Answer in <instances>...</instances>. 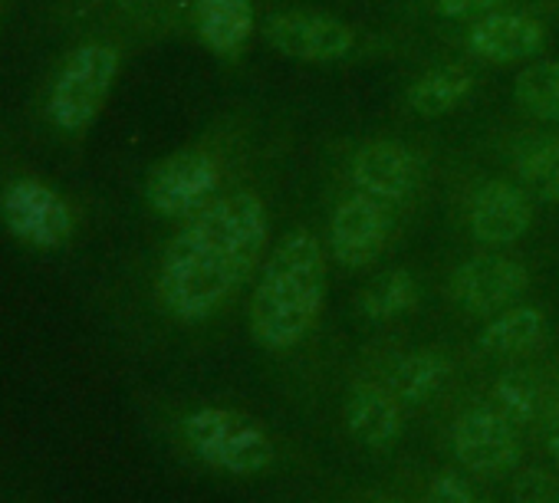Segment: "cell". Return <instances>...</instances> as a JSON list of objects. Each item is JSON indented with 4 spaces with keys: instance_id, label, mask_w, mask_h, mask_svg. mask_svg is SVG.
<instances>
[{
    "instance_id": "cell-1",
    "label": "cell",
    "mask_w": 559,
    "mask_h": 503,
    "mask_svg": "<svg viewBox=\"0 0 559 503\" xmlns=\"http://www.w3.org/2000/svg\"><path fill=\"white\" fill-rule=\"evenodd\" d=\"M270 237L266 207L253 191L217 194L168 243L158 300L185 323L207 320L257 267Z\"/></svg>"
},
{
    "instance_id": "cell-2",
    "label": "cell",
    "mask_w": 559,
    "mask_h": 503,
    "mask_svg": "<svg viewBox=\"0 0 559 503\" xmlns=\"http://www.w3.org/2000/svg\"><path fill=\"white\" fill-rule=\"evenodd\" d=\"M326 303V250L317 233L294 230L273 247L250 300V336L266 352L300 346Z\"/></svg>"
},
{
    "instance_id": "cell-3",
    "label": "cell",
    "mask_w": 559,
    "mask_h": 503,
    "mask_svg": "<svg viewBox=\"0 0 559 503\" xmlns=\"http://www.w3.org/2000/svg\"><path fill=\"white\" fill-rule=\"evenodd\" d=\"M181 434L201 464L230 477H253L273 464V441L266 428L234 408H194L185 415Z\"/></svg>"
},
{
    "instance_id": "cell-4",
    "label": "cell",
    "mask_w": 559,
    "mask_h": 503,
    "mask_svg": "<svg viewBox=\"0 0 559 503\" xmlns=\"http://www.w3.org/2000/svg\"><path fill=\"white\" fill-rule=\"evenodd\" d=\"M119 76V53L106 44H86L63 63L53 89H50V119L67 129L80 132L103 112L109 89Z\"/></svg>"
},
{
    "instance_id": "cell-5",
    "label": "cell",
    "mask_w": 559,
    "mask_h": 503,
    "mask_svg": "<svg viewBox=\"0 0 559 503\" xmlns=\"http://www.w3.org/2000/svg\"><path fill=\"white\" fill-rule=\"evenodd\" d=\"M221 191V165L201 152L185 148L162 158L145 178V201L175 220H188L204 211Z\"/></svg>"
},
{
    "instance_id": "cell-6",
    "label": "cell",
    "mask_w": 559,
    "mask_h": 503,
    "mask_svg": "<svg viewBox=\"0 0 559 503\" xmlns=\"http://www.w3.org/2000/svg\"><path fill=\"white\" fill-rule=\"evenodd\" d=\"M263 40L287 60L297 63H317V67H333L353 57L356 50V31L320 11H284L273 14L263 24Z\"/></svg>"
},
{
    "instance_id": "cell-7",
    "label": "cell",
    "mask_w": 559,
    "mask_h": 503,
    "mask_svg": "<svg viewBox=\"0 0 559 503\" xmlns=\"http://www.w3.org/2000/svg\"><path fill=\"white\" fill-rule=\"evenodd\" d=\"M392 237V204L372 194H349L330 217V250L336 264L362 271L379 261Z\"/></svg>"
},
{
    "instance_id": "cell-8",
    "label": "cell",
    "mask_w": 559,
    "mask_h": 503,
    "mask_svg": "<svg viewBox=\"0 0 559 503\" xmlns=\"http://www.w3.org/2000/svg\"><path fill=\"white\" fill-rule=\"evenodd\" d=\"M530 287V271L507 254L464 261L451 277V300L471 316H497Z\"/></svg>"
},
{
    "instance_id": "cell-9",
    "label": "cell",
    "mask_w": 559,
    "mask_h": 503,
    "mask_svg": "<svg viewBox=\"0 0 559 503\" xmlns=\"http://www.w3.org/2000/svg\"><path fill=\"white\" fill-rule=\"evenodd\" d=\"M0 214H4L8 230L40 250H57L73 233V211L70 204L40 181H17L0 197Z\"/></svg>"
},
{
    "instance_id": "cell-10",
    "label": "cell",
    "mask_w": 559,
    "mask_h": 503,
    "mask_svg": "<svg viewBox=\"0 0 559 503\" xmlns=\"http://www.w3.org/2000/svg\"><path fill=\"white\" fill-rule=\"evenodd\" d=\"M451 444L457 460L480 477H497L520 460V434L493 405H477L454 421Z\"/></svg>"
},
{
    "instance_id": "cell-11",
    "label": "cell",
    "mask_w": 559,
    "mask_h": 503,
    "mask_svg": "<svg viewBox=\"0 0 559 503\" xmlns=\"http://www.w3.org/2000/svg\"><path fill=\"white\" fill-rule=\"evenodd\" d=\"M349 178L356 191L372 194L385 204H399L415 194L421 181L418 155L395 139H372L356 148L349 161Z\"/></svg>"
},
{
    "instance_id": "cell-12",
    "label": "cell",
    "mask_w": 559,
    "mask_h": 503,
    "mask_svg": "<svg viewBox=\"0 0 559 503\" xmlns=\"http://www.w3.org/2000/svg\"><path fill=\"white\" fill-rule=\"evenodd\" d=\"M530 224H533V204L520 184L490 178L474 188L467 204V227L477 243L510 247L530 230Z\"/></svg>"
},
{
    "instance_id": "cell-13",
    "label": "cell",
    "mask_w": 559,
    "mask_h": 503,
    "mask_svg": "<svg viewBox=\"0 0 559 503\" xmlns=\"http://www.w3.org/2000/svg\"><path fill=\"white\" fill-rule=\"evenodd\" d=\"M546 47V27L516 11H490L477 17L467 31V50L480 63L490 67H510V63H526L539 57Z\"/></svg>"
},
{
    "instance_id": "cell-14",
    "label": "cell",
    "mask_w": 559,
    "mask_h": 503,
    "mask_svg": "<svg viewBox=\"0 0 559 503\" xmlns=\"http://www.w3.org/2000/svg\"><path fill=\"white\" fill-rule=\"evenodd\" d=\"M343 418L349 434L372 451L395 444L402 434V402L389 392V385H376V382L353 385L343 405Z\"/></svg>"
},
{
    "instance_id": "cell-15",
    "label": "cell",
    "mask_w": 559,
    "mask_h": 503,
    "mask_svg": "<svg viewBox=\"0 0 559 503\" xmlns=\"http://www.w3.org/2000/svg\"><path fill=\"white\" fill-rule=\"evenodd\" d=\"M194 27L214 57L234 60L253 34V0H194Z\"/></svg>"
},
{
    "instance_id": "cell-16",
    "label": "cell",
    "mask_w": 559,
    "mask_h": 503,
    "mask_svg": "<svg viewBox=\"0 0 559 503\" xmlns=\"http://www.w3.org/2000/svg\"><path fill=\"white\" fill-rule=\"evenodd\" d=\"M546 326L549 323H546L543 310H536V307H507L503 313H497L484 326L477 346H480L484 356L500 359V362L523 359V356H533L546 343Z\"/></svg>"
},
{
    "instance_id": "cell-17",
    "label": "cell",
    "mask_w": 559,
    "mask_h": 503,
    "mask_svg": "<svg viewBox=\"0 0 559 503\" xmlns=\"http://www.w3.org/2000/svg\"><path fill=\"white\" fill-rule=\"evenodd\" d=\"M448 372L451 366L438 349H415L392 366L389 392L402 402V408H418L444 388Z\"/></svg>"
},
{
    "instance_id": "cell-18",
    "label": "cell",
    "mask_w": 559,
    "mask_h": 503,
    "mask_svg": "<svg viewBox=\"0 0 559 503\" xmlns=\"http://www.w3.org/2000/svg\"><path fill=\"white\" fill-rule=\"evenodd\" d=\"M474 89V76L457 67H435L428 73H421L412 86H408V109L421 119H441L448 112H454Z\"/></svg>"
},
{
    "instance_id": "cell-19",
    "label": "cell",
    "mask_w": 559,
    "mask_h": 503,
    "mask_svg": "<svg viewBox=\"0 0 559 503\" xmlns=\"http://www.w3.org/2000/svg\"><path fill=\"white\" fill-rule=\"evenodd\" d=\"M516 178L520 188L546 204H559V135H539L530 139L516 152Z\"/></svg>"
},
{
    "instance_id": "cell-20",
    "label": "cell",
    "mask_w": 559,
    "mask_h": 503,
    "mask_svg": "<svg viewBox=\"0 0 559 503\" xmlns=\"http://www.w3.org/2000/svg\"><path fill=\"white\" fill-rule=\"evenodd\" d=\"M415 307H418V280L408 271H389V274H382L359 297V310L372 323L402 320Z\"/></svg>"
},
{
    "instance_id": "cell-21",
    "label": "cell",
    "mask_w": 559,
    "mask_h": 503,
    "mask_svg": "<svg viewBox=\"0 0 559 503\" xmlns=\"http://www.w3.org/2000/svg\"><path fill=\"white\" fill-rule=\"evenodd\" d=\"M513 99L526 116L559 122V60L523 67L513 80Z\"/></svg>"
},
{
    "instance_id": "cell-22",
    "label": "cell",
    "mask_w": 559,
    "mask_h": 503,
    "mask_svg": "<svg viewBox=\"0 0 559 503\" xmlns=\"http://www.w3.org/2000/svg\"><path fill=\"white\" fill-rule=\"evenodd\" d=\"M490 405L516 428L536 421L543 408V392H539L536 375L526 369H507L490 388Z\"/></svg>"
},
{
    "instance_id": "cell-23",
    "label": "cell",
    "mask_w": 559,
    "mask_h": 503,
    "mask_svg": "<svg viewBox=\"0 0 559 503\" xmlns=\"http://www.w3.org/2000/svg\"><path fill=\"white\" fill-rule=\"evenodd\" d=\"M513 503H559V480L539 467L520 470L513 480Z\"/></svg>"
},
{
    "instance_id": "cell-24",
    "label": "cell",
    "mask_w": 559,
    "mask_h": 503,
    "mask_svg": "<svg viewBox=\"0 0 559 503\" xmlns=\"http://www.w3.org/2000/svg\"><path fill=\"white\" fill-rule=\"evenodd\" d=\"M507 0H435V8L448 21H467V17H484L497 8H503Z\"/></svg>"
},
{
    "instance_id": "cell-25",
    "label": "cell",
    "mask_w": 559,
    "mask_h": 503,
    "mask_svg": "<svg viewBox=\"0 0 559 503\" xmlns=\"http://www.w3.org/2000/svg\"><path fill=\"white\" fill-rule=\"evenodd\" d=\"M474 490L457 474H438L428 487V503H471Z\"/></svg>"
},
{
    "instance_id": "cell-26",
    "label": "cell",
    "mask_w": 559,
    "mask_h": 503,
    "mask_svg": "<svg viewBox=\"0 0 559 503\" xmlns=\"http://www.w3.org/2000/svg\"><path fill=\"white\" fill-rule=\"evenodd\" d=\"M546 447H549V454H552V460L559 467V392L552 395L549 411H546Z\"/></svg>"
},
{
    "instance_id": "cell-27",
    "label": "cell",
    "mask_w": 559,
    "mask_h": 503,
    "mask_svg": "<svg viewBox=\"0 0 559 503\" xmlns=\"http://www.w3.org/2000/svg\"><path fill=\"white\" fill-rule=\"evenodd\" d=\"M471 503H493V500H487V496H477V493H474V496H471Z\"/></svg>"
},
{
    "instance_id": "cell-28",
    "label": "cell",
    "mask_w": 559,
    "mask_h": 503,
    "mask_svg": "<svg viewBox=\"0 0 559 503\" xmlns=\"http://www.w3.org/2000/svg\"><path fill=\"white\" fill-rule=\"evenodd\" d=\"M376 503H395V500H376Z\"/></svg>"
}]
</instances>
